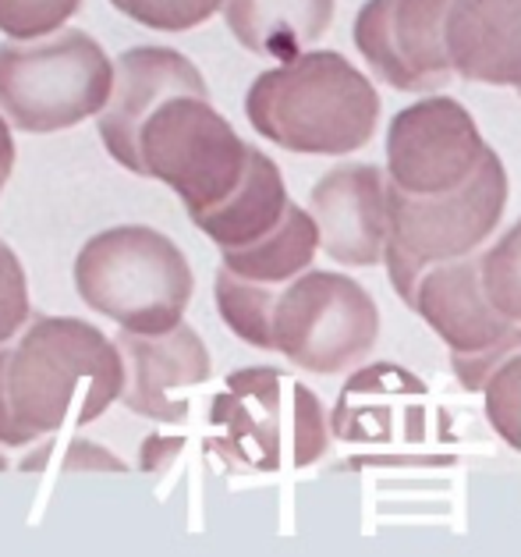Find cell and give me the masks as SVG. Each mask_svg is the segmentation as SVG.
Masks as SVG:
<instances>
[{
	"instance_id": "cell-1",
	"label": "cell",
	"mask_w": 521,
	"mask_h": 557,
	"mask_svg": "<svg viewBox=\"0 0 521 557\" xmlns=\"http://www.w3.org/2000/svg\"><path fill=\"white\" fill-rule=\"evenodd\" d=\"M125 362L96 323L82 317H29L8 342L4 394L11 419L33 437L89 426L121 398Z\"/></svg>"
},
{
	"instance_id": "cell-2",
	"label": "cell",
	"mask_w": 521,
	"mask_h": 557,
	"mask_svg": "<svg viewBox=\"0 0 521 557\" xmlns=\"http://www.w3.org/2000/svg\"><path fill=\"white\" fill-rule=\"evenodd\" d=\"M245 117L287 153L345 157L373 139L380 92L345 53L301 50L252 78Z\"/></svg>"
},
{
	"instance_id": "cell-3",
	"label": "cell",
	"mask_w": 521,
	"mask_h": 557,
	"mask_svg": "<svg viewBox=\"0 0 521 557\" xmlns=\"http://www.w3.org/2000/svg\"><path fill=\"white\" fill-rule=\"evenodd\" d=\"M89 312L128 334H168L185 323L196 274L182 246L149 224L103 227L82 242L72 267Z\"/></svg>"
},
{
	"instance_id": "cell-4",
	"label": "cell",
	"mask_w": 521,
	"mask_h": 557,
	"mask_svg": "<svg viewBox=\"0 0 521 557\" xmlns=\"http://www.w3.org/2000/svg\"><path fill=\"white\" fill-rule=\"evenodd\" d=\"M114 58L86 29L0 44V117L11 132L53 135L103 111Z\"/></svg>"
},
{
	"instance_id": "cell-5",
	"label": "cell",
	"mask_w": 521,
	"mask_h": 557,
	"mask_svg": "<svg viewBox=\"0 0 521 557\" xmlns=\"http://www.w3.org/2000/svg\"><path fill=\"white\" fill-rule=\"evenodd\" d=\"M507 210L504 160L486 149L483 164L464 185L436 196H408L387 185V238L380 263L401 302H411L415 281L430 267L472 256L493 238Z\"/></svg>"
},
{
	"instance_id": "cell-6",
	"label": "cell",
	"mask_w": 521,
	"mask_h": 557,
	"mask_svg": "<svg viewBox=\"0 0 521 557\" xmlns=\"http://www.w3.org/2000/svg\"><path fill=\"white\" fill-rule=\"evenodd\" d=\"M249 164V143L210 97H168L135 132L132 174L168 185L182 207L202 213L235 193Z\"/></svg>"
},
{
	"instance_id": "cell-7",
	"label": "cell",
	"mask_w": 521,
	"mask_h": 557,
	"mask_svg": "<svg viewBox=\"0 0 521 557\" xmlns=\"http://www.w3.org/2000/svg\"><path fill=\"white\" fill-rule=\"evenodd\" d=\"M213 426L241 466L259 472L317 466L331 447V419L301 380L273 366L231 373L213 405Z\"/></svg>"
},
{
	"instance_id": "cell-8",
	"label": "cell",
	"mask_w": 521,
	"mask_h": 557,
	"mask_svg": "<svg viewBox=\"0 0 521 557\" xmlns=\"http://www.w3.org/2000/svg\"><path fill=\"white\" fill-rule=\"evenodd\" d=\"M270 342L301 373H348L373 356L380 309L359 281L309 267L277 288Z\"/></svg>"
},
{
	"instance_id": "cell-9",
	"label": "cell",
	"mask_w": 521,
	"mask_h": 557,
	"mask_svg": "<svg viewBox=\"0 0 521 557\" xmlns=\"http://www.w3.org/2000/svg\"><path fill=\"white\" fill-rule=\"evenodd\" d=\"M475 117L455 97L415 100L387 128V185L408 196H436L464 185L486 157Z\"/></svg>"
},
{
	"instance_id": "cell-10",
	"label": "cell",
	"mask_w": 521,
	"mask_h": 557,
	"mask_svg": "<svg viewBox=\"0 0 521 557\" xmlns=\"http://www.w3.org/2000/svg\"><path fill=\"white\" fill-rule=\"evenodd\" d=\"M450 0H365L351 39L369 67L401 92H436L450 86L444 25Z\"/></svg>"
},
{
	"instance_id": "cell-11",
	"label": "cell",
	"mask_w": 521,
	"mask_h": 557,
	"mask_svg": "<svg viewBox=\"0 0 521 557\" xmlns=\"http://www.w3.org/2000/svg\"><path fill=\"white\" fill-rule=\"evenodd\" d=\"M114 345L125 362V384L117 401L149 423H182L188 401L174 394L206 384L213 373L210 348L202 337L188 323H177L168 334L117 331Z\"/></svg>"
},
{
	"instance_id": "cell-12",
	"label": "cell",
	"mask_w": 521,
	"mask_h": 557,
	"mask_svg": "<svg viewBox=\"0 0 521 557\" xmlns=\"http://www.w3.org/2000/svg\"><path fill=\"white\" fill-rule=\"evenodd\" d=\"M177 92H196L210 97V86L196 64L174 47H132L114 61V83L103 111L96 114V132H100L103 149L114 164L132 171L135 132L157 111V107L177 97Z\"/></svg>"
},
{
	"instance_id": "cell-13",
	"label": "cell",
	"mask_w": 521,
	"mask_h": 557,
	"mask_svg": "<svg viewBox=\"0 0 521 557\" xmlns=\"http://www.w3.org/2000/svg\"><path fill=\"white\" fill-rule=\"evenodd\" d=\"M309 216L334 263L376 267L387 238V174L376 164L331 168L312 185Z\"/></svg>"
},
{
	"instance_id": "cell-14",
	"label": "cell",
	"mask_w": 521,
	"mask_h": 557,
	"mask_svg": "<svg viewBox=\"0 0 521 557\" xmlns=\"http://www.w3.org/2000/svg\"><path fill=\"white\" fill-rule=\"evenodd\" d=\"M408 309L430 323L433 334L447 345L450 359L486 356L521 334L518 323L489 306L483 277H479V252L430 267L415 281Z\"/></svg>"
},
{
	"instance_id": "cell-15",
	"label": "cell",
	"mask_w": 521,
	"mask_h": 557,
	"mask_svg": "<svg viewBox=\"0 0 521 557\" xmlns=\"http://www.w3.org/2000/svg\"><path fill=\"white\" fill-rule=\"evenodd\" d=\"M444 47L455 75L483 86L521 83V0H450Z\"/></svg>"
},
{
	"instance_id": "cell-16",
	"label": "cell",
	"mask_w": 521,
	"mask_h": 557,
	"mask_svg": "<svg viewBox=\"0 0 521 557\" xmlns=\"http://www.w3.org/2000/svg\"><path fill=\"white\" fill-rule=\"evenodd\" d=\"M287 202H291V196H287L281 168L259 146H249V164H245V174L235 185V193L210 210L191 213V224L221 252L241 249L281 224Z\"/></svg>"
},
{
	"instance_id": "cell-17",
	"label": "cell",
	"mask_w": 521,
	"mask_h": 557,
	"mask_svg": "<svg viewBox=\"0 0 521 557\" xmlns=\"http://www.w3.org/2000/svg\"><path fill=\"white\" fill-rule=\"evenodd\" d=\"M221 15L249 53L287 61L326 36L334 0H224Z\"/></svg>"
},
{
	"instance_id": "cell-18",
	"label": "cell",
	"mask_w": 521,
	"mask_h": 557,
	"mask_svg": "<svg viewBox=\"0 0 521 557\" xmlns=\"http://www.w3.org/2000/svg\"><path fill=\"white\" fill-rule=\"evenodd\" d=\"M317 252H320V235L309 210L298 207V202H287V213L281 216L277 227L266 231L263 238H256L252 246L224 249L221 267L231 270L235 277L281 288V284L298 277L301 270H309Z\"/></svg>"
},
{
	"instance_id": "cell-19",
	"label": "cell",
	"mask_w": 521,
	"mask_h": 557,
	"mask_svg": "<svg viewBox=\"0 0 521 557\" xmlns=\"http://www.w3.org/2000/svg\"><path fill=\"white\" fill-rule=\"evenodd\" d=\"M213 298H216V312H221L224 327L235 334L238 342L273 351L270 317H273V298H277V288L235 277L231 270L221 267L213 277Z\"/></svg>"
},
{
	"instance_id": "cell-20",
	"label": "cell",
	"mask_w": 521,
	"mask_h": 557,
	"mask_svg": "<svg viewBox=\"0 0 521 557\" xmlns=\"http://www.w3.org/2000/svg\"><path fill=\"white\" fill-rule=\"evenodd\" d=\"M479 277L489 306L521 327V216L500 238L479 249Z\"/></svg>"
},
{
	"instance_id": "cell-21",
	"label": "cell",
	"mask_w": 521,
	"mask_h": 557,
	"mask_svg": "<svg viewBox=\"0 0 521 557\" xmlns=\"http://www.w3.org/2000/svg\"><path fill=\"white\" fill-rule=\"evenodd\" d=\"M224 0H111V8L121 11L142 29L153 33H188L199 29L221 11Z\"/></svg>"
},
{
	"instance_id": "cell-22",
	"label": "cell",
	"mask_w": 521,
	"mask_h": 557,
	"mask_svg": "<svg viewBox=\"0 0 521 557\" xmlns=\"http://www.w3.org/2000/svg\"><path fill=\"white\" fill-rule=\"evenodd\" d=\"M86 0H0L4 39H39L64 29Z\"/></svg>"
},
{
	"instance_id": "cell-23",
	"label": "cell",
	"mask_w": 521,
	"mask_h": 557,
	"mask_svg": "<svg viewBox=\"0 0 521 557\" xmlns=\"http://www.w3.org/2000/svg\"><path fill=\"white\" fill-rule=\"evenodd\" d=\"M33 317L29 277L18 252L0 238V345H8Z\"/></svg>"
},
{
	"instance_id": "cell-24",
	"label": "cell",
	"mask_w": 521,
	"mask_h": 557,
	"mask_svg": "<svg viewBox=\"0 0 521 557\" xmlns=\"http://www.w3.org/2000/svg\"><path fill=\"white\" fill-rule=\"evenodd\" d=\"M61 469L64 472H89V469H100V472H125L128 466L121 461L117 455H111L107 447L92 444V441H72L64 447V458H61Z\"/></svg>"
},
{
	"instance_id": "cell-25",
	"label": "cell",
	"mask_w": 521,
	"mask_h": 557,
	"mask_svg": "<svg viewBox=\"0 0 521 557\" xmlns=\"http://www.w3.org/2000/svg\"><path fill=\"white\" fill-rule=\"evenodd\" d=\"M4 362H8V345H0V447H29L36 437L29 430H22L8 409V394H4Z\"/></svg>"
},
{
	"instance_id": "cell-26",
	"label": "cell",
	"mask_w": 521,
	"mask_h": 557,
	"mask_svg": "<svg viewBox=\"0 0 521 557\" xmlns=\"http://www.w3.org/2000/svg\"><path fill=\"white\" fill-rule=\"evenodd\" d=\"M11 171H15V132L0 117V196H4V185L11 182Z\"/></svg>"
},
{
	"instance_id": "cell-27",
	"label": "cell",
	"mask_w": 521,
	"mask_h": 557,
	"mask_svg": "<svg viewBox=\"0 0 521 557\" xmlns=\"http://www.w3.org/2000/svg\"><path fill=\"white\" fill-rule=\"evenodd\" d=\"M518 92H521V83H518Z\"/></svg>"
}]
</instances>
